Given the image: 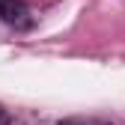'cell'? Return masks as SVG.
Here are the masks:
<instances>
[{
  "mask_svg": "<svg viewBox=\"0 0 125 125\" xmlns=\"http://www.w3.org/2000/svg\"><path fill=\"white\" fill-rule=\"evenodd\" d=\"M60 125H110V122H101V119H66Z\"/></svg>",
  "mask_w": 125,
  "mask_h": 125,
  "instance_id": "7a4b0ae2",
  "label": "cell"
},
{
  "mask_svg": "<svg viewBox=\"0 0 125 125\" xmlns=\"http://www.w3.org/2000/svg\"><path fill=\"white\" fill-rule=\"evenodd\" d=\"M0 125H9V113L3 110V107H0Z\"/></svg>",
  "mask_w": 125,
  "mask_h": 125,
  "instance_id": "3957f363",
  "label": "cell"
},
{
  "mask_svg": "<svg viewBox=\"0 0 125 125\" xmlns=\"http://www.w3.org/2000/svg\"><path fill=\"white\" fill-rule=\"evenodd\" d=\"M0 18L12 27H30V9L24 0H0Z\"/></svg>",
  "mask_w": 125,
  "mask_h": 125,
  "instance_id": "6da1fadb",
  "label": "cell"
}]
</instances>
